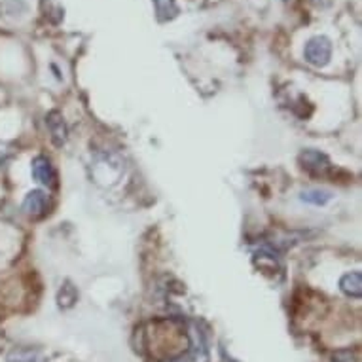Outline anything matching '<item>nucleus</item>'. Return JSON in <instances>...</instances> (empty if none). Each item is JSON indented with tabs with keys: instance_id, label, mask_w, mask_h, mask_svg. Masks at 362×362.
<instances>
[{
	"instance_id": "1",
	"label": "nucleus",
	"mask_w": 362,
	"mask_h": 362,
	"mask_svg": "<svg viewBox=\"0 0 362 362\" xmlns=\"http://www.w3.org/2000/svg\"><path fill=\"white\" fill-rule=\"evenodd\" d=\"M303 55H305V61L309 65L325 66L330 61V55H332V44L325 36H315L305 44Z\"/></svg>"
},
{
	"instance_id": "2",
	"label": "nucleus",
	"mask_w": 362,
	"mask_h": 362,
	"mask_svg": "<svg viewBox=\"0 0 362 362\" xmlns=\"http://www.w3.org/2000/svg\"><path fill=\"white\" fill-rule=\"evenodd\" d=\"M300 163H302V167L305 169V171L309 173H322L327 171L328 165H330V161H328V158L322 152H319V150H303L302 154H300Z\"/></svg>"
},
{
	"instance_id": "3",
	"label": "nucleus",
	"mask_w": 362,
	"mask_h": 362,
	"mask_svg": "<svg viewBox=\"0 0 362 362\" xmlns=\"http://www.w3.org/2000/svg\"><path fill=\"white\" fill-rule=\"evenodd\" d=\"M33 177L44 186H55V171L46 156H36L33 160Z\"/></svg>"
},
{
	"instance_id": "4",
	"label": "nucleus",
	"mask_w": 362,
	"mask_h": 362,
	"mask_svg": "<svg viewBox=\"0 0 362 362\" xmlns=\"http://www.w3.org/2000/svg\"><path fill=\"white\" fill-rule=\"evenodd\" d=\"M23 211L29 216H33V218L42 216V214L48 211V194L42 190L29 192L23 202Z\"/></svg>"
},
{
	"instance_id": "5",
	"label": "nucleus",
	"mask_w": 362,
	"mask_h": 362,
	"mask_svg": "<svg viewBox=\"0 0 362 362\" xmlns=\"http://www.w3.org/2000/svg\"><path fill=\"white\" fill-rule=\"evenodd\" d=\"M46 124H48L49 135H52V141H54L55 146H63L66 143V137H69V131H66V124L61 112L52 110L46 116Z\"/></svg>"
},
{
	"instance_id": "6",
	"label": "nucleus",
	"mask_w": 362,
	"mask_h": 362,
	"mask_svg": "<svg viewBox=\"0 0 362 362\" xmlns=\"http://www.w3.org/2000/svg\"><path fill=\"white\" fill-rule=\"evenodd\" d=\"M339 288L344 294L351 298H361L362 296V275L361 272H351V274H345L341 279H339Z\"/></svg>"
},
{
	"instance_id": "7",
	"label": "nucleus",
	"mask_w": 362,
	"mask_h": 362,
	"mask_svg": "<svg viewBox=\"0 0 362 362\" xmlns=\"http://www.w3.org/2000/svg\"><path fill=\"white\" fill-rule=\"evenodd\" d=\"M8 362H38L40 361V353L30 347H16L8 353Z\"/></svg>"
},
{
	"instance_id": "8",
	"label": "nucleus",
	"mask_w": 362,
	"mask_h": 362,
	"mask_svg": "<svg viewBox=\"0 0 362 362\" xmlns=\"http://www.w3.org/2000/svg\"><path fill=\"white\" fill-rule=\"evenodd\" d=\"M300 197H302V202L321 207V205H327V203L332 199V194L328 190H321V188H311V190L302 192V196Z\"/></svg>"
},
{
	"instance_id": "9",
	"label": "nucleus",
	"mask_w": 362,
	"mask_h": 362,
	"mask_svg": "<svg viewBox=\"0 0 362 362\" xmlns=\"http://www.w3.org/2000/svg\"><path fill=\"white\" fill-rule=\"evenodd\" d=\"M156 6H158V13L161 19H169L177 13V6L173 0H156Z\"/></svg>"
},
{
	"instance_id": "10",
	"label": "nucleus",
	"mask_w": 362,
	"mask_h": 362,
	"mask_svg": "<svg viewBox=\"0 0 362 362\" xmlns=\"http://www.w3.org/2000/svg\"><path fill=\"white\" fill-rule=\"evenodd\" d=\"M74 302H76V291H74L71 285L63 286V291H61V294H59L61 308H71Z\"/></svg>"
},
{
	"instance_id": "11",
	"label": "nucleus",
	"mask_w": 362,
	"mask_h": 362,
	"mask_svg": "<svg viewBox=\"0 0 362 362\" xmlns=\"http://www.w3.org/2000/svg\"><path fill=\"white\" fill-rule=\"evenodd\" d=\"M332 362H356V355L349 349L336 351L332 355Z\"/></svg>"
}]
</instances>
